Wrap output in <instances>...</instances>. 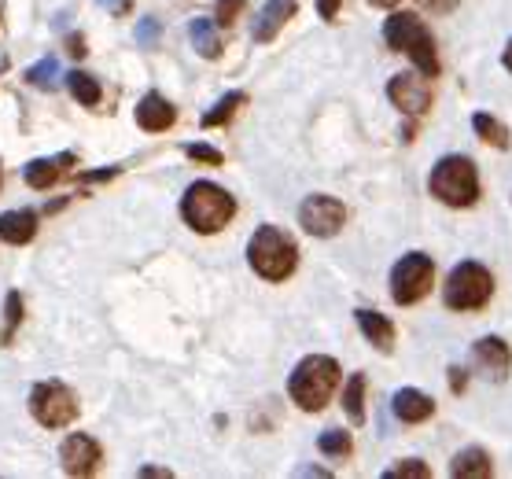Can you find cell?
I'll use <instances>...</instances> for the list:
<instances>
[{
    "mask_svg": "<svg viewBox=\"0 0 512 479\" xmlns=\"http://www.w3.org/2000/svg\"><path fill=\"white\" fill-rule=\"evenodd\" d=\"M472 129L479 133V141H487L490 148H498V152L509 148V129H505V122H498L494 115L476 111V115H472Z\"/></svg>",
    "mask_w": 512,
    "mask_h": 479,
    "instance_id": "obj_21",
    "label": "cell"
},
{
    "mask_svg": "<svg viewBox=\"0 0 512 479\" xmlns=\"http://www.w3.org/2000/svg\"><path fill=\"white\" fill-rule=\"evenodd\" d=\"M339 4H343V0H317V15H321L325 23H332L339 15Z\"/></svg>",
    "mask_w": 512,
    "mask_h": 479,
    "instance_id": "obj_32",
    "label": "cell"
},
{
    "mask_svg": "<svg viewBox=\"0 0 512 479\" xmlns=\"http://www.w3.org/2000/svg\"><path fill=\"white\" fill-rule=\"evenodd\" d=\"M354 317H358V328L365 332V339L373 343L376 351H395V325H391V317H384L380 310H358Z\"/></svg>",
    "mask_w": 512,
    "mask_h": 479,
    "instance_id": "obj_15",
    "label": "cell"
},
{
    "mask_svg": "<svg viewBox=\"0 0 512 479\" xmlns=\"http://www.w3.org/2000/svg\"><path fill=\"white\" fill-rule=\"evenodd\" d=\"M288 19H295V0H269L255 19V41H273Z\"/></svg>",
    "mask_w": 512,
    "mask_h": 479,
    "instance_id": "obj_16",
    "label": "cell"
},
{
    "mask_svg": "<svg viewBox=\"0 0 512 479\" xmlns=\"http://www.w3.org/2000/svg\"><path fill=\"white\" fill-rule=\"evenodd\" d=\"M472 362H476V369L483 376H490V380H505L509 376V365H512V351L509 343L501 336H483L476 339V347H472Z\"/></svg>",
    "mask_w": 512,
    "mask_h": 479,
    "instance_id": "obj_12",
    "label": "cell"
},
{
    "mask_svg": "<svg viewBox=\"0 0 512 479\" xmlns=\"http://www.w3.org/2000/svg\"><path fill=\"white\" fill-rule=\"evenodd\" d=\"M450 476H457V479L490 476V454L483 450V446H465V450L450 461Z\"/></svg>",
    "mask_w": 512,
    "mask_h": 479,
    "instance_id": "obj_19",
    "label": "cell"
},
{
    "mask_svg": "<svg viewBox=\"0 0 512 479\" xmlns=\"http://www.w3.org/2000/svg\"><path fill=\"white\" fill-rule=\"evenodd\" d=\"M384 41L391 52H402V56L413 59L424 78H435L439 74V52H435V37L424 23H420L413 12H391V19L384 23Z\"/></svg>",
    "mask_w": 512,
    "mask_h": 479,
    "instance_id": "obj_2",
    "label": "cell"
},
{
    "mask_svg": "<svg viewBox=\"0 0 512 479\" xmlns=\"http://www.w3.org/2000/svg\"><path fill=\"white\" fill-rule=\"evenodd\" d=\"M343 409L354 424H365V376L354 373L347 380V391H343Z\"/></svg>",
    "mask_w": 512,
    "mask_h": 479,
    "instance_id": "obj_24",
    "label": "cell"
},
{
    "mask_svg": "<svg viewBox=\"0 0 512 479\" xmlns=\"http://www.w3.org/2000/svg\"><path fill=\"white\" fill-rule=\"evenodd\" d=\"M30 413L45 428H67L78 417V398L63 384H37L30 391Z\"/></svg>",
    "mask_w": 512,
    "mask_h": 479,
    "instance_id": "obj_8",
    "label": "cell"
},
{
    "mask_svg": "<svg viewBox=\"0 0 512 479\" xmlns=\"http://www.w3.org/2000/svg\"><path fill=\"white\" fill-rule=\"evenodd\" d=\"M0 177H4V174H0Z\"/></svg>",
    "mask_w": 512,
    "mask_h": 479,
    "instance_id": "obj_39",
    "label": "cell"
},
{
    "mask_svg": "<svg viewBox=\"0 0 512 479\" xmlns=\"http://www.w3.org/2000/svg\"><path fill=\"white\" fill-rule=\"evenodd\" d=\"M317 450L325 457H332V461H347V457L354 454V439H350V432H343V428H328V432L317 435Z\"/></svg>",
    "mask_w": 512,
    "mask_h": 479,
    "instance_id": "obj_22",
    "label": "cell"
},
{
    "mask_svg": "<svg viewBox=\"0 0 512 479\" xmlns=\"http://www.w3.org/2000/svg\"><path fill=\"white\" fill-rule=\"evenodd\" d=\"M387 96H391V104L409 118L424 115L431 107V89H428V82H424V74H395V78L387 82Z\"/></svg>",
    "mask_w": 512,
    "mask_h": 479,
    "instance_id": "obj_10",
    "label": "cell"
},
{
    "mask_svg": "<svg viewBox=\"0 0 512 479\" xmlns=\"http://www.w3.org/2000/svg\"><path fill=\"white\" fill-rule=\"evenodd\" d=\"M424 12H435V15H446V12H454L461 0H417Z\"/></svg>",
    "mask_w": 512,
    "mask_h": 479,
    "instance_id": "obj_31",
    "label": "cell"
},
{
    "mask_svg": "<svg viewBox=\"0 0 512 479\" xmlns=\"http://www.w3.org/2000/svg\"><path fill=\"white\" fill-rule=\"evenodd\" d=\"M163 34V30H159V26L155 23H140V30H137V37H140V45H152L155 37Z\"/></svg>",
    "mask_w": 512,
    "mask_h": 479,
    "instance_id": "obj_33",
    "label": "cell"
},
{
    "mask_svg": "<svg viewBox=\"0 0 512 479\" xmlns=\"http://www.w3.org/2000/svg\"><path fill=\"white\" fill-rule=\"evenodd\" d=\"M56 74H59V63L52 56H48L45 63L30 67V74H26V78H30L34 85H45V89H52V85H56Z\"/></svg>",
    "mask_w": 512,
    "mask_h": 479,
    "instance_id": "obj_27",
    "label": "cell"
},
{
    "mask_svg": "<svg viewBox=\"0 0 512 479\" xmlns=\"http://www.w3.org/2000/svg\"><path fill=\"white\" fill-rule=\"evenodd\" d=\"M369 4H373V8H395L398 0H369Z\"/></svg>",
    "mask_w": 512,
    "mask_h": 479,
    "instance_id": "obj_38",
    "label": "cell"
},
{
    "mask_svg": "<svg viewBox=\"0 0 512 479\" xmlns=\"http://www.w3.org/2000/svg\"><path fill=\"white\" fill-rule=\"evenodd\" d=\"M59 457H63V472L67 476H93L104 454H100V446H96L93 435H70L67 443L59 446Z\"/></svg>",
    "mask_w": 512,
    "mask_h": 479,
    "instance_id": "obj_11",
    "label": "cell"
},
{
    "mask_svg": "<svg viewBox=\"0 0 512 479\" xmlns=\"http://www.w3.org/2000/svg\"><path fill=\"white\" fill-rule=\"evenodd\" d=\"M431 196L446 207H472L479 199V170L468 155H443L431 166Z\"/></svg>",
    "mask_w": 512,
    "mask_h": 479,
    "instance_id": "obj_5",
    "label": "cell"
},
{
    "mask_svg": "<svg viewBox=\"0 0 512 479\" xmlns=\"http://www.w3.org/2000/svg\"><path fill=\"white\" fill-rule=\"evenodd\" d=\"M185 155H188V159H196V163L222 166V152H218V148H207V144H188Z\"/></svg>",
    "mask_w": 512,
    "mask_h": 479,
    "instance_id": "obj_29",
    "label": "cell"
},
{
    "mask_svg": "<svg viewBox=\"0 0 512 479\" xmlns=\"http://www.w3.org/2000/svg\"><path fill=\"white\" fill-rule=\"evenodd\" d=\"M391 409H395V417L402 424H420L435 413V402H431V395L417 391V387H402V391H395V398H391Z\"/></svg>",
    "mask_w": 512,
    "mask_h": 479,
    "instance_id": "obj_13",
    "label": "cell"
},
{
    "mask_svg": "<svg viewBox=\"0 0 512 479\" xmlns=\"http://www.w3.org/2000/svg\"><path fill=\"white\" fill-rule=\"evenodd\" d=\"M339 384V362L328 358V354H310L295 365V373L288 380V395L291 402L306 413H321V409L332 402Z\"/></svg>",
    "mask_w": 512,
    "mask_h": 479,
    "instance_id": "obj_1",
    "label": "cell"
},
{
    "mask_svg": "<svg viewBox=\"0 0 512 479\" xmlns=\"http://www.w3.org/2000/svg\"><path fill=\"white\" fill-rule=\"evenodd\" d=\"M494 295V277H490L487 266L479 262H461V266L450 269L443 288V303L457 314H468V310H483Z\"/></svg>",
    "mask_w": 512,
    "mask_h": 479,
    "instance_id": "obj_6",
    "label": "cell"
},
{
    "mask_svg": "<svg viewBox=\"0 0 512 479\" xmlns=\"http://www.w3.org/2000/svg\"><path fill=\"white\" fill-rule=\"evenodd\" d=\"M34 233H37V214L34 211H26L23 207V211L0 214V240H4V244H12V247L30 244Z\"/></svg>",
    "mask_w": 512,
    "mask_h": 479,
    "instance_id": "obj_17",
    "label": "cell"
},
{
    "mask_svg": "<svg viewBox=\"0 0 512 479\" xmlns=\"http://www.w3.org/2000/svg\"><path fill=\"white\" fill-rule=\"evenodd\" d=\"M247 262L255 269L262 281H288L295 266H299V247L291 240L284 229L277 225H262L255 236H251V244H247Z\"/></svg>",
    "mask_w": 512,
    "mask_h": 479,
    "instance_id": "obj_3",
    "label": "cell"
},
{
    "mask_svg": "<svg viewBox=\"0 0 512 479\" xmlns=\"http://www.w3.org/2000/svg\"><path fill=\"white\" fill-rule=\"evenodd\" d=\"M188 34H192V45L203 59H218L222 52V37H218V23L214 19H196V23L188 26Z\"/></svg>",
    "mask_w": 512,
    "mask_h": 479,
    "instance_id": "obj_20",
    "label": "cell"
},
{
    "mask_svg": "<svg viewBox=\"0 0 512 479\" xmlns=\"http://www.w3.org/2000/svg\"><path fill=\"white\" fill-rule=\"evenodd\" d=\"M501 63H505V71L512 74V41L505 45V52H501Z\"/></svg>",
    "mask_w": 512,
    "mask_h": 479,
    "instance_id": "obj_35",
    "label": "cell"
},
{
    "mask_svg": "<svg viewBox=\"0 0 512 479\" xmlns=\"http://www.w3.org/2000/svg\"><path fill=\"white\" fill-rule=\"evenodd\" d=\"M67 166H74V155H56V159H34L26 166V185L30 188H52L59 177L67 174Z\"/></svg>",
    "mask_w": 512,
    "mask_h": 479,
    "instance_id": "obj_18",
    "label": "cell"
},
{
    "mask_svg": "<svg viewBox=\"0 0 512 479\" xmlns=\"http://www.w3.org/2000/svg\"><path fill=\"white\" fill-rule=\"evenodd\" d=\"M431 281H435V262L424 251H409L391 269V299L398 306L420 303L431 292Z\"/></svg>",
    "mask_w": 512,
    "mask_h": 479,
    "instance_id": "obj_7",
    "label": "cell"
},
{
    "mask_svg": "<svg viewBox=\"0 0 512 479\" xmlns=\"http://www.w3.org/2000/svg\"><path fill=\"white\" fill-rule=\"evenodd\" d=\"M244 104H247V96H244V93H225L222 100H218V104H214V107L207 111V115H203V129L225 126V122H229V118H233Z\"/></svg>",
    "mask_w": 512,
    "mask_h": 479,
    "instance_id": "obj_23",
    "label": "cell"
},
{
    "mask_svg": "<svg viewBox=\"0 0 512 479\" xmlns=\"http://www.w3.org/2000/svg\"><path fill=\"white\" fill-rule=\"evenodd\" d=\"M347 222V207L339 199L317 192V196H306L303 207H299V225H303L310 236H336Z\"/></svg>",
    "mask_w": 512,
    "mask_h": 479,
    "instance_id": "obj_9",
    "label": "cell"
},
{
    "mask_svg": "<svg viewBox=\"0 0 512 479\" xmlns=\"http://www.w3.org/2000/svg\"><path fill=\"white\" fill-rule=\"evenodd\" d=\"M174 118H177L174 104L163 100L159 93H148L137 104V126L148 129V133H163V129H170L174 126Z\"/></svg>",
    "mask_w": 512,
    "mask_h": 479,
    "instance_id": "obj_14",
    "label": "cell"
},
{
    "mask_svg": "<svg viewBox=\"0 0 512 479\" xmlns=\"http://www.w3.org/2000/svg\"><path fill=\"white\" fill-rule=\"evenodd\" d=\"M244 4H247V0H218V15H214V19H218L222 26H229L236 15H240V8H244Z\"/></svg>",
    "mask_w": 512,
    "mask_h": 479,
    "instance_id": "obj_30",
    "label": "cell"
},
{
    "mask_svg": "<svg viewBox=\"0 0 512 479\" xmlns=\"http://www.w3.org/2000/svg\"><path fill=\"white\" fill-rule=\"evenodd\" d=\"M4 310H8V332H4V339H12L15 325L23 321V295H19V292H8V303H4Z\"/></svg>",
    "mask_w": 512,
    "mask_h": 479,
    "instance_id": "obj_28",
    "label": "cell"
},
{
    "mask_svg": "<svg viewBox=\"0 0 512 479\" xmlns=\"http://www.w3.org/2000/svg\"><path fill=\"white\" fill-rule=\"evenodd\" d=\"M387 479H428L431 468L420 461V457H402V461H395V465L384 472Z\"/></svg>",
    "mask_w": 512,
    "mask_h": 479,
    "instance_id": "obj_26",
    "label": "cell"
},
{
    "mask_svg": "<svg viewBox=\"0 0 512 479\" xmlns=\"http://www.w3.org/2000/svg\"><path fill=\"white\" fill-rule=\"evenodd\" d=\"M465 384H468L465 369H450V387H454V391H465Z\"/></svg>",
    "mask_w": 512,
    "mask_h": 479,
    "instance_id": "obj_34",
    "label": "cell"
},
{
    "mask_svg": "<svg viewBox=\"0 0 512 479\" xmlns=\"http://www.w3.org/2000/svg\"><path fill=\"white\" fill-rule=\"evenodd\" d=\"M236 203L225 188L210 185V181H196L188 185L185 199H181V218H185L196 233L210 236V233H222L225 225L233 222Z\"/></svg>",
    "mask_w": 512,
    "mask_h": 479,
    "instance_id": "obj_4",
    "label": "cell"
},
{
    "mask_svg": "<svg viewBox=\"0 0 512 479\" xmlns=\"http://www.w3.org/2000/svg\"><path fill=\"white\" fill-rule=\"evenodd\" d=\"M70 93L78 96V104L85 107H96L100 104V82H96L93 74H85V71H70Z\"/></svg>",
    "mask_w": 512,
    "mask_h": 479,
    "instance_id": "obj_25",
    "label": "cell"
},
{
    "mask_svg": "<svg viewBox=\"0 0 512 479\" xmlns=\"http://www.w3.org/2000/svg\"><path fill=\"white\" fill-rule=\"evenodd\" d=\"M140 476H170L166 468H140Z\"/></svg>",
    "mask_w": 512,
    "mask_h": 479,
    "instance_id": "obj_37",
    "label": "cell"
},
{
    "mask_svg": "<svg viewBox=\"0 0 512 479\" xmlns=\"http://www.w3.org/2000/svg\"><path fill=\"white\" fill-rule=\"evenodd\" d=\"M70 52H74V56H85V41H82V37H74V41H70Z\"/></svg>",
    "mask_w": 512,
    "mask_h": 479,
    "instance_id": "obj_36",
    "label": "cell"
}]
</instances>
